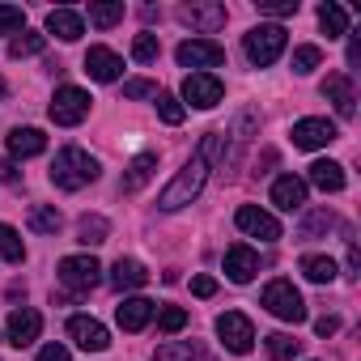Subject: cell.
Returning <instances> with one entry per match:
<instances>
[{
    "label": "cell",
    "instance_id": "1",
    "mask_svg": "<svg viewBox=\"0 0 361 361\" xmlns=\"http://www.w3.org/2000/svg\"><path fill=\"white\" fill-rule=\"evenodd\" d=\"M226 149H230V132H221V128H217V132H204V140H200V149L192 153V161L178 170L170 183H166V192L157 196V209H161V213H178L183 204H192V200L204 192L209 170L226 161Z\"/></svg>",
    "mask_w": 361,
    "mask_h": 361
},
{
    "label": "cell",
    "instance_id": "2",
    "mask_svg": "<svg viewBox=\"0 0 361 361\" xmlns=\"http://www.w3.org/2000/svg\"><path fill=\"white\" fill-rule=\"evenodd\" d=\"M102 170H98V157H90L85 149H77V145H64L60 153H56V161H51V183L60 188V192H81L85 183H94Z\"/></svg>",
    "mask_w": 361,
    "mask_h": 361
},
{
    "label": "cell",
    "instance_id": "3",
    "mask_svg": "<svg viewBox=\"0 0 361 361\" xmlns=\"http://www.w3.org/2000/svg\"><path fill=\"white\" fill-rule=\"evenodd\" d=\"M243 47H247V60H251L255 68H268V64H276L281 51H285V26H255V30L243 39Z\"/></svg>",
    "mask_w": 361,
    "mask_h": 361
},
{
    "label": "cell",
    "instance_id": "4",
    "mask_svg": "<svg viewBox=\"0 0 361 361\" xmlns=\"http://www.w3.org/2000/svg\"><path fill=\"white\" fill-rule=\"evenodd\" d=\"M264 306L276 319H285V323H302L306 319V302H302V293L289 281H268L264 285Z\"/></svg>",
    "mask_w": 361,
    "mask_h": 361
},
{
    "label": "cell",
    "instance_id": "5",
    "mask_svg": "<svg viewBox=\"0 0 361 361\" xmlns=\"http://www.w3.org/2000/svg\"><path fill=\"white\" fill-rule=\"evenodd\" d=\"M47 115H51L60 128H77V123L90 115V94L77 90V85H60L56 98H51V106H47Z\"/></svg>",
    "mask_w": 361,
    "mask_h": 361
},
{
    "label": "cell",
    "instance_id": "6",
    "mask_svg": "<svg viewBox=\"0 0 361 361\" xmlns=\"http://www.w3.org/2000/svg\"><path fill=\"white\" fill-rule=\"evenodd\" d=\"M60 281L73 293H90L102 285V264L94 255H68V259H60Z\"/></svg>",
    "mask_w": 361,
    "mask_h": 361
},
{
    "label": "cell",
    "instance_id": "7",
    "mask_svg": "<svg viewBox=\"0 0 361 361\" xmlns=\"http://www.w3.org/2000/svg\"><path fill=\"white\" fill-rule=\"evenodd\" d=\"M217 336H221V344L230 348V353H251L255 348V327H251V319L243 314V310H226L221 319H217Z\"/></svg>",
    "mask_w": 361,
    "mask_h": 361
},
{
    "label": "cell",
    "instance_id": "8",
    "mask_svg": "<svg viewBox=\"0 0 361 361\" xmlns=\"http://www.w3.org/2000/svg\"><path fill=\"white\" fill-rule=\"evenodd\" d=\"M226 5H217V0H192V5H183L178 9V22H188L192 30H200V35H213V30H221L226 26Z\"/></svg>",
    "mask_w": 361,
    "mask_h": 361
},
{
    "label": "cell",
    "instance_id": "9",
    "mask_svg": "<svg viewBox=\"0 0 361 361\" xmlns=\"http://www.w3.org/2000/svg\"><path fill=\"white\" fill-rule=\"evenodd\" d=\"M178 64L183 68H217L226 60V47L213 43V39H188V43H178Z\"/></svg>",
    "mask_w": 361,
    "mask_h": 361
},
{
    "label": "cell",
    "instance_id": "10",
    "mask_svg": "<svg viewBox=\"0 0 361 361\" xmlns=\"http://www.w3.org/2000/svg\"><path fill=\"white\" fill-rule=\"evenodd\" d=\"M221 94H226V85H221L213 73H188V81H183V102H192V106H200V111L217 106Z\"/></svg>",
    "mask_w": 361,
    "mask_h": 361
},
{
    "label": "cell",
    "instance_id": "11",
    "mask_svg": "<svg viewBox=\"0 0 361 361\" xmlns=\"http://www.w3.org/2000/svg\"><path fill=\"white\" fill-rule=\"evenodd\" d=\"M234 221H238L243 234H251V238H259V243H276V238H281V221H276L272 213L255 209V204H243Z\"/></svg>",
    "mask_w": 361,
    "mask_h": 361
},
{
    "label": "cell",
    "instance_id": "12",
    "mask_svg": "<svg viewBox=\"0 0 361 361\" xmlns=\"http://www.w3.org/2000/svg\"><path fill=\"white\" fill-rule=\"evenodd\" d=\"M68 336H73V344L85 348V353H102V348L111 344L106 327H102L98 319H90V314H73V319H68Z\"/></svg>",
    "mask_w": 361,
    "mask_h": 361
},
{
    "label": "cell",
    "instance_id": "13",
    "mask_svg": "<svg viewBox=\"0 0 361 361\" xmlns=\"http://www.w3.org/2000/svg\"><path fill=\"white\" fill-rule=\"evenodd\" d=\"M5 331H9V344H13V348H26V344H35V340H39V331H43V314H39V310H30V306H22V310H13V314H9Z\"/></svg>",
    "mask_w": 361,
    "mask_h": 361
},
{
    "label": "cell",
    "instance_id": "14",
    "mask_svg": "<svg viewBox=\"0 0 361 361\" xmlns=\"http://www.w3.org/2000/svg\"><path fill=\"white\" fill-rule=\"evenodd\" d=\"M340 132H336V123L331 119H298L293 123V145L298 149H323V145H331Z\"/></svg>",
    "mask_w": 361,
    "mask_h": 361
},
{
    "label": "cell",
    "instance_id": "15",
    "mask_svg": "<svg viewBox=\"0 0 361 361\" xmlns=\"http://www.w3.org/2000/svg\"><path fill=\"white\" fill-rule=\"evenodd\" d=\"M323 98L336 106L340 119H353V115H357V94H353V81H348L344 73H331V77L323 81Z\"/></svg>",
    "mask_w": 361,
    "mask_h": 361
},
{
    "label": "cell",
    "instance_id": "16",
    "mask_svg": "<svg viewBox=\"0 0 361 361\" xmlns=\"http://www.w3.org/2000/svg\"><path fill=\"white\" fill-rule=\"evenodd\" d=\"M255 272H259V255H255L247 243H234V247L226 251V276H230L234 285H247V281H255Z\"/></svg>",
    "mask_w": 361,
    "mask_h": 361
},
{
    "label": "cell",
    "instance_id": "17",
    "mask_svg": "<svg viewBox=\"0 0 361 361\" xmlns=\"http://www.w3.org/2000/svg\"><path fill=\"white\" fill-rule=\"evenodd\" d=\"M272 204L285 209V213H298L306 204V183H302L298 174H281L276 183H272Z\"/></svg>",
    "mask_w": 361,
    "mask_h": 361
},
{
    "label": "cell",
    "instance_id": "18",
    "mask_svg": "<svg viewBox=\"0 0 361 361\" xmlns=\"http://www.w3.org/2000/svg\"><path fill=\"white\" fill-rule=\"evenodd\" d=\"M85 73H90L94 81H119L123 60H119L111 47H90V51H85Z\"/></svg>",
    "mask_w": 361,
    "mask_h": 361
},
{
    "label": "cell",
    "instance_id": "19",
    "mask_svg": "<svg viewBox=\"0 0 361 361\" xmlns=\"http://www.w3.org/2000/svg\"><path fill=\"white\" fill-rule=\"evenodd\" d=\"M153 310H157V306H153L149 298H123V302L115 306V323H119L123 331H140V327L153 319Z\"/></svg>",
    "mask_w": 361,
    "mask_h": 361
},
{
    "label": "cell",
    "instance_id": "20",
    "mask_svg": "<svg viewBox=\"0 0 361 361\" xmlns=\"http://www.w3.org/2000/svg\"><path fill=\"white\" fill-rule=\"evenodd\" d=\"M47 35H56V39H64V43H77V39L85 35V22H81V13H73V9H51V13H47Z\"/></svg>",
    "mask_w": 361,
    "mask_h": 361
},
{
    "label": "cell",
    "instance_id": "21",
    "mask_svg": "<svg viewBox=\"0 0 361 361\" xmlns=\"http://www.w3.org/2000/svg\"><path fill=\"white\" fill-rule=\"evenodd\" d=\"M47 149V136L39 128H13L9 132V157H39Z\"/></svg>",
    "mask_w": 361,
    "mask_h": 361
},
{
    "label": "cell",
    "instance_id": "22",
    "mask_svg": "<svg viewBox=\"0 0 361 361\" xmlns=\"http://www.w3.org/2000/svg\"><path fill=\"white\" fill-rule=\"evenodd\" d=\"M111 285L123 293V289H140V285H149V272H145V264L140 259H115V268H111Z\"/></svg>",
    "mask_w": 361,
    "mask_h": 361
},
{
    "label": "cell",
    "instance_id": "23",
    "mask_svg": "<svg viewBox=\"0 0 361 361\" xmlns=\"http://www.w3.org/2000/svg\"><path fill=\"white\" fill-rule=\"evenodd\" d=\"M310 183L319 192H344V166L340 161H314L310 166Z\"/></svg>",
    "mask_w": 361,
    "mask_h": 361
},
{
    "label": "cell",
    "instance_id": "24",
    "mask_svg": "<svg viewBox=\"0 0 361 361\" xmlns=\"http://www.w3.org/2000/svg\"><path fill=\"white\" fill-rule=\"evenodd\" d=\"M153 166H157L153 153H140V157L128 166V174H123V192H128V196H136V192L149 183V178H153Z\"/></svg>",
    "mask_w": 361,
    "mask_h": 361
},
{
    "label": "cell",
    "instance_id": "25",
    "mask_svg": "<svg viewBox=\"0 0 361 361\" xmlns=\"http://www.w3.org/2000/svg\"><path fill=\"white\" fill-rule=\"evenodd\" d=\"M106 234H111V226H106V217H98V213H85V217L77 221V243H81V247H98V243H106Z\"/></svg>",
    "mask_w": 361,
    "mask_h": 361
},
{
    "label": "cell",
    "instance_id": "26",
    "mask_svg": "<svg viewBox=\"0 0 361 361\" xmlns=\"http://www.w3.org/2000/svg\"><path fill=\"white\" fill-rule=\"evenodd\" d=\"M319 26H323L327 39H344V35H348V13L327 0V5H319Z\"/></svg>",
    "mask_w": 361,
    "mask_h": 361
},
{
    "label": "cell",
    "instance_id": "27",
    "mask_svg": "<svg viewBox=\"0 0 361 361\" xmlns=\"http://www.w3.org/2000/svg\"><path fill=\"white\" fill-rule=\"evenodd\" d=\"M302 276L314 285H331L336 281V264L327 255H302Z\"/></svg>",
    "mask_w": 361,
    "mask_h": 361
},
{
    "label": "cell",
    "instance_id": "28",
    "mask_svg": "<svg viewBox=\"0 0 361 361\" xmlns=\"http://www.w3.org/2000/svg\"><path fill=\"white\" fill-rule=\"evenodd\" d=\"M43 47H47V39H43L39 30H18L13 43H9V56H13V60H26V56H39Z\"/></svg>",
    "mask_w": 361,
    "mask_h": 361
},
{
    "label": "cell",
    "instance_id": "29",
    "mask_svg": "<svg viewBox=\"0 0 361 361\" xmlns=\"http://www.w3.org/2000/svg\"><path fill=\"white\" fill-rule=\"evenodd\" d=\"M90 22L111 30L115 22H123V0H98V5H90Z\"/></svg>",
    "mask_w": 361,
    "mask_h": 361
},
{
    "label": "cell",
    "instance_id": "30",
    "mask_svg": "<svg viewBox=\"0 0 361 361\" xmlns=\"http://www.w3.org/2000/svg\"><path fill=\"white\" fill-rule=\"evenodd\" d=\"M298 353H302V340H293L289 331H272L268 336V357L272 361H293Z\"/></svg>",
    "mask_w": 361,
    "mask_h": 361
},
{
    "label": "cell",
    "instance_id": "31",
    "mask_svg": "<svg viewBox=\"0 0 361 361\" xmlns=\"http://www.w3.org/2000/svg\"><path fill=\"white\" fill-rule=\"evenodd\" d=\"M0 259H5V264H22V259H26L22 234H18L13 226H0Z\"/></svg>",
    "mask_w": 361,
    "mask_h": 361
},
{
    "label": "cell",
    "instance_id": "32",
    "mask_svg": "<svg viewBox=\"0 0 361 361\" xmlns=\"http://www.w3.org/2000/svg\"><path fill=\"white\" fill-rule=\"evenodd\" d=\"M26 221H30V230H35V234H56V230H60V213H56L51 204H35Z\"/></svg>",
    "mask_w": 361,
    "mask_h": 361
},
{
    "label": "cell",
    "instance_id": "33",
    "mask_svg": "<svg viewBox=\"0 0 361 361\" xmlns=\"http://www.w3.org/2000/svg\"><path fill=\"white\" fill-rule=\"evenodd\" d=\"M153 361H200V348L192 340H174V344H161Z\"/></svg>",
    "mask_w": 361,
    "mask_h": 361
},
{
    "label": "cell",
    "instance_id": "34",
    "mask_svg": "<svg viewBox=\"0 0 361 361\" xmlns=\"http://www.w3.org/2000/svg\"><path fill=\"white\" fill-rule=\"evenodd\" d=\"M157 51H161V43H157V35H136L132 39V60H140V64H153L157 60Z\"/></svg>",
    "mask_w": 361,
    "mask_h": 361
},
{
    "label": "cell",
    "instance_id": "35",
    "mask_svg": "<svg viewBox=\"0 0 361 361\" xmlns=\"http://www.w3.org/2000/svg\"><path fill=\"white\" fill-rule=\"evenodd\" d=\"M319 64H323V51H319L314 43H306V47H298V51H293V73H302V77H306V73H314Z\"/></svg>",
    "mask_w": 361,
    "mask_h": 361
},
{
    "label": "cell",
    "instance_id": "36",
    "mask_svg": "<svg viewBox=\"0 0 361 361\" xmlns=\"http://www.w3.org/2000/svg\"><path fill=\"white\" fill-rule=\"evenodd\" d=\"M157 327H161L166 336H174V331H183V327H188V310H183V306H166V310L157 314Z\"/></svg>",
    "mask_w": 361,
    "mask_h": 361
},
{
    "label": "cell",
    "instance_id": "37",
    "mask_svg": "<svg viewBox=\"0 0 361 361\" xmlns=\"http://www.w3.org/2000/svg\"><path fill=\"white\" fill-rule=\"evenodd\" d=\"M336 226V217L327 213V209H314V213H306V221H302V238H314V234H323V230H331Z\"/></svg>",
    "mask_w": 361,
    "mask_h": 361
},
{
    "label": "cell",
    "instance_id": "38",
    "mask_svg": "<svg viewBox=\"0 0 361 361\" xmlns=\"http://www.w3.org/2000/svg\"><path fill=\"white\" fill-rule=\"evenodd\" d=\"M157 115L174 128V123H183V102H178L174 94H157Z\"/></svg>",
    "mask_w": 361,
    "mask_h": 361
},
{
    "label": "cell",
    "instance_id": "39",
    "mask_svg": "<svg viewBox=\"0 0 361 361\" xmlns=\"http://www.w3.org/2000/svg\"><path fill=\"white\" fill-rule=\"evenodd\" d=\"M26 26V13L18 5H0V35H9V30H22Z\"/></svg>",
    "mask_w": 361,
    "mask_h": 361
},
{
    "label": "cell",
    "instance_id": "40",
    "mask_svg": "<svg viewBox=\"0 0 361 361\" xmlns=\"http://www.w3.org/2000/svg\"><path fill=\"white\" fill-rule=\"evenodd\" d=\"M259 13H268V18H293L298 13V0H259Z\"/></svg>",
    "mask_w": 361,
    "mask_h": 361
},
{
    "label": "cell",
    "instance_id": "41",
    "mask_svg": "<svg viewBox=\"0 0 361 361\" xmlns=\"http://www.w3.org/2000/svg\"><path fill=\"white\" fill-rule=\"evenodd\" d=\"M123 98H157V85L153 81H123Z\"/></svg>",
    "mask_w": 361,
    "mask_h": 361
},
{
    "label": "cell",
    "instance_id": "42",
    "mask_svg": "<svg viewBox=\"0 0 361 361\" xmlns=\"http://www.w3.org/2000/svg\"><path fill=\"white\" fill-rule=\"evenodd\" d=\"M192 293H196V298H213V293H217V281H213V276H196V281H192Z\"/></svg>",
    "mask_w": 361,
    "mask_h": 361
},
{
    "label": "cell",
    "instance_id": "43",
    "mask_svg": "<svg viewBox=\"0 0 361 361\" xmlns=\"http://www.w3.org/2000/svg\"><path fill=\"white\" fill-rule=\"evenodd\" d=\"M314 331H319V336L327 340V336H336V331H340V319H336V314H323V319L314 323Z\"/></svg>",
    "mask_w": 361,
    "mask_h": 361
},
{
    "label": "cell",
    "instance_id": "44",
    "mask_svg": "<svg viewBox=\"0 0 361 361\" xmlns=\"http://www.w3.org/2000/svg\"><path fill=\"white\" fill-rule=\"evenodd\" d=\"M39 361H68V348L64 344H47V348H39Z\"/></svg>",
    "mask_w": 361,
    "mask_h": 361
},
{
    "label": "cell",
    "instance_id": "45",
    "mask_svg": "<svg viewBox=\"0 0 361 361\" xmlns=\"http://www.w3.org/2000/svg\"><path fill=\"white\" fill-rule=\"evenodd\" d=\"M0 183H18V166L9 157H0Z\"/></svg>",
    "mask_w": 361,
    "mask_h": 361
},
{
    "label": "cell",
    "instance_id": "46",
    "mask_svg": "<svg viewBox=\"0 0 361 361\" xmlns=\"http://www.w3.org/2000/svg\"><path fill=\"white\" fill-rule=\"evenodd\" d=\"M361 64V39L353 35V43H348V68H357Z\"/></svg>",
    "mask_w": 361,
    "mask_h": 361
},
{
    "label": "cell",
    "instance_id": "47",
    "mask_svg": "<svg viewBox=\"0 0 361 361\" xmlns=\"http://www.w3.org/2000/svg\"><path fill=\"white\" fill-rule=\"evenodd\" d=\"M357 268H361V255H357V243L348 238V276H357Z\"/></svg>",
    "mask_w": 361,
    "mask_h": 361
},
{
    "label": "cell",
    "instance_id": "48",
    "mask_svg": "<svg viewBox=\"0 0 361 361\" xmlns=\"http://www.w3.org/2000/svg\"><path fill=\"white\" fill-rule=\"evenodd\" d=\"M5 94H9V85H5V81H0V98H5Z\"/></svg>",
    "mask_w": 361,
    "mask_h": 361
}]
</instances>
